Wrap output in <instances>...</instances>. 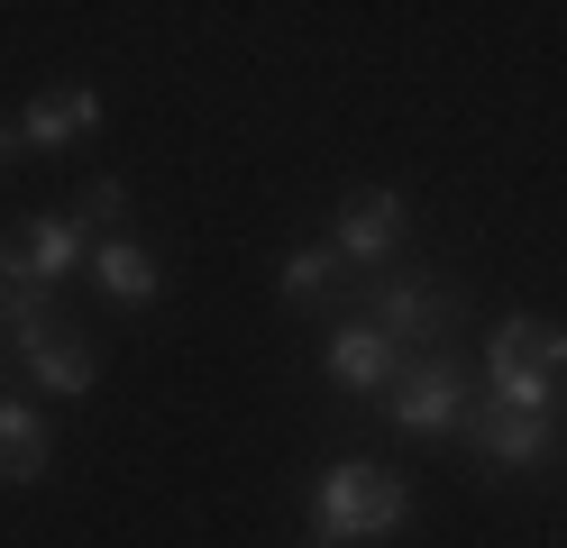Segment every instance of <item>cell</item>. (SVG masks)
<instances>
[{
	"label": "cell",
	"mask_w": 567,
	"mask_h": 548,
	"mask_svg": "<svg viewBox=\"0 0 567 548\" xmlns=\"http://www.w3.org/2000/svg\"><path fill=\"white\" fill-rule=\"evenodd\" d=\"M412 521V485L394 466H375V457H339L321 466V485H311V530L302 548H384Z\"/></svg>",
	"instance_id": "1"
},
{
	"label": "cell",
	"mask_w": 567,
	"mask_h": 548,
	"mask_svg": "<svg viewBox=\"0 0 567 548\" xmlns=\"http://www.w3.org/2000/svg\"><path fill=\"white\" fill-rule=\"evenodd\" d=\"M485 402H504V412H567V329L558 320H504L485 348Z\"/></svg>",
	"instance_id": "2"
},
{
	"label": "cell",
	"mask_w": 567,
	"mask_h": 548,
	"mask_svg": "<svg viewBox=\"0 0 567 548\" xmlns=\"http://www.w3.org/2000/svg\"><path fill=\"white\" fill-rule=\"evenodd\" d=\"M384 402V421L412 430V438H431V430H457V412H467V365H457L449 348L431 356H403V375L375 393Z\"/></svg>",
	"instance_id": "3"
},
{
	"label": "cell",
	"mask_w": 567,
	"mask_h": 548,
	"mask_svg": "<svg viewBox=\"0 0 567 548\" xmlns=\"http://www.w3.org/2000/svg\"><path fill=\"white\" fill-rule=\"evenodd\" d=\"M367 311H375V329H384L394 348H421V356H431L449 329H457V311H467V302H457V283H431V275H384V283H367Z\"/></svg>",
	"instance_id": "4"
},
{
	"label": "cell",
	"mask_w": 567,
	"mask_h": 548,
	"mask_svg": "<svg viewBox=\"0 0 567 548\" xmlns=\"http://www.w3.org/2000/svg\"><path fill=\"white\" fill-rule=\"evenodd\" d=\"M74 266H92V229L74 210H28L10 238H0V275H28V283H64Z\"/></svg>",
	"instance_id": "5"
},
{
	"label": "cell",
	"mask_w": 567,
	"mask_h": 548,
	"mask_svg": "<svg viewBox=\"0 0 567 548\" xmlns=\"http://www.w3.org/2000/svg\"><path fill=\"white\" fill-rule=\"evenodd\" d=\"M457 438L485 457V466H549V448H558V412H504V402H467L457 412Z\"/></svg>",
	"instance_id": "6"
},
{
	"label": "cell",
	"mask_w": 567,
	"mask_h": 548,
	"mask_svg": "<svg viewBox=\"0 0 567 548\" xmlns=\"http://www.w3.org/2000/svg\"><path fill=\"white\" fill-rule=\"evenodd\" d=\"M330 247H339V266H384V256L403 247V201L394 193H348L339 219H330Z\"/></svg>",
	"instance_id": "7"
},
{
	"label": "cell",
	"mask_w": 567,
	"mask_h": 548,
	"mask_svg": "<svg viewBox=\"0 0 567 548\" xmlns=\"http://www.w3.org/2000/svg\"><path fill=\"white\" fill-rule=\"evenodd\" d=\"M321 365H330V384H339V393H384V384L403 375V348L384 339L375 320H339V329H330V348H321Z\"/></svg>",
	"instance_id": "8"
},
{
	"label": "cell",
	"mask_w": 567,
	"mask_h": 548,
	"mask_svg": "<svg viewBox=\"0 0 567 548\" xmlns=\"http://www.w3.org/2000/svg\"><path fill=\"white\" fill-rule=\"evenodd\" d=\"M101 128V92L92 83H47L38 101L19 110V137L38 146V156H55V146H83Z\"/></svg>",
	"instance_id": "9"
},
{
	"label": "cell",
	"mask_w": 567,
	"mask_h": 548,
	"mask_svg": "<svg viewBox=\"0 0 567 548\" xmlns=\"http://www.w3.org/2000/svg\"><path fill=\"white\" fill-rule=\"evenodd\" d=\"M19 365H28V375H38V393H55V402H83V393L101 384V356H92V339H74V329L19 339Z\"/></svg>",
	"instance_id": "10"
},
{
	"label": "cell",
	"mask_w": 567,
	"mask_h": 548,
	"mask_svg": "<svg viewBox=\"0 0 567 548\" xmlns=\"http://www.w3.org/2000/svg\"><path fill=\"white\" fill-rule=\"evenodd\" d=\"M92 283L111 292L120 311H156V292H165V275H156V256H147V238H101L92 247Z\"/></svg>",
	"instance_id": "11"
},
{
	"label": "cell",
	"mask_w": 567,
	"mask_h": 548,
	"mask_svg": "<svg viewBox=\"0 0 567 548\" xmlns=\"http://www.w3.org/2000/svg\"><path fill=\"white\" fill-rule=\"evenodd\" d=\"M275 292H284V311H339L348 302V266H339V247H293L275 266Z\"/></svg>",
	"instance_id": "12"
},
{
	"label": "cell",
	"mask_w": 567,
	"mask_h": 548,
	"mask_svg": "<svg viewBox=\"0 0 567 548\" xmlns=\"http://www.w3.org/2000/svg\"><path fill=\"white\" fill-rule=\"evenodd\" d=\"M47 457H55V448H47V412L0 393V485H38Z\"/></svg>",
	"instance_id": "13"
},
{
	"label": "cell",
	"mask_w": 567,
	"mask_h": 548,
	"mask_svg": "<svg viewBox=\"0 0 567 548\" xmlns=\"http://www.w3.org/2000/svg\"><path fill=\"white\" fill-rule=\"evenodd\" d=\"M74 219L92 229V247H101V238H128V183H120V174H92L83 201H74Z\"/></svg>",
	"instance_id": "14"
},
{
	"label": "cell",
	"mask_w": 567,
	"mask_h": 548,
	"mask_svg": "<svg viewBox=\"0 0 567 548\" xmlns=\"http://www.w3.org/2000/svg\"><path fill=\"white\" fill-rule=\"evenodd\" d=\"M19 146H28V137H19V120H0V174L19 165Z\"/></svg>",
	"instance_id": "15"
},
{
	"label": "cell",
	"mask_w": 567,
	"mask_h": 548,
	"mask_svg": "<svg viewBox=\"0 0 567 548\" xmlns=\"http://www.w3.org/2000/svg\"><path fill=\"white\" fill-rule=\"evenodd\" d=\"M10 356H19V348H10V329H0V375H10Z\"/></svg>",
	"instance_id": "16"
}]
</instances>
